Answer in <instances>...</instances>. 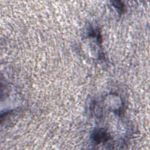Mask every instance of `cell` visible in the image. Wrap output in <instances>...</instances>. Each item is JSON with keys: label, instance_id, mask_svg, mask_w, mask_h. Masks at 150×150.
Listing matches in <instances>:
<instances>
[{"label": "cell", "instance_id": "obj_2", "mask_svg": "<svg viewBox=\"0 0 150 150\" xmlns=\"http://www.w3.org/2000/svg\"><path fill=\"white\" fill-rule=\"evenodd\" d=\"M114 6L117 8L118 9V10L121 11V12L124 9V5L122 4L121 2H120V4H118V1H115V2H114Z\"/></svg>", "mask_w": 150, "mask_h": 150}, {"label": "cell", "instance_id": "obj_1", "mask_svg": "<svg viewBox=\"0 0 150 150\" xmlns=\"http://www.w3.org/2000/svg\"><path fill=\"white\" fill-rule=\"evenodd\" d=\"M92 137L93 140L97 144L106 142L110 137L108 133L103 129H100L97 131H94Z\"/></svg>", "mask_w": 150, "mask_h": 150}]
</instances>
